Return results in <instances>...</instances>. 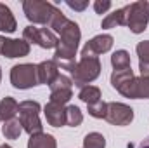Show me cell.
Masks as SVG:
<instances>
[{"label":"cell","instance_id":"6da1fadb","mask_svg":"<svg viewBox=\"0 0 149 148\" xmlns=\"http://www.w3.org/2000/svg\"><path fill=\"white\" fill-rule=\"evenodd\" d=\"M61 68L66 70L68 75H71V80L76 87L83 89L88 82H92L99 77L101 61H99V58H81L78 63H74V61L61 63Z\"/></svg>","mask_w":149,"mask_h":148},{"label":"cell","instance_id":"7a4b0ae2","mask_svg":"<svg viewBox=\"0 0 149 148\" xmlns=\"http://www.w3.org/2000/svg\"><path fill=\"white\" fill-rule=\"evenodd\" d=\"M80 28L78 25L68 19V23L64 25V28L59 32L57 38V45H56V54H54V61H73L76 49H78V42H80Z\"/></svg>","mask_w":149,"mask_h":148},{"label":"cell","instance_id":"3957f363","mask_svg":"<svg viewBox=\"0 0 149 148\" xmlns=\"http://www.w3.org/2000/svg\"><path fill=\"white\" fill-rule=\"evenodd\" d=\"M23 11L26 18L35 23V25H50L54 14L57 12V7L49 4V2H40V0H24L23 2Z\"/></svg>","mask_w":149,"mask_h":148},{"label":"cell","instance_id":"277c9868","mask_svg":"<svg viewBox=\"0 0 149 148\" xmlns=\"http://www.w3.org/2000/svg\"><path fill=\"white\" fill-rule=\"evenodd\" d=\"M38 111H40V105L37 101H23L19 103V124L23 127V131H26L30 136H35L42 132V122H40V117H38Z\"/></svg>","mask_w":149,"mask_h":148},{"label":"cell","instance_id":"5b68a950","mask_svg":"<svg viewBox=\"0 0 149 148\" xmlns=\"http://www.w3.org/2000/svg\"><path fill=\"white\" fill-rule=\"evenodd\" d=\"M149 23V4L141 0L127 5V26L132 33H142Z\"/></svg>","mask_w":149,"mask_h":148},{"label":"cell","instance_id":"8992f818","mask_svg":"<svg viewBox=\"0 0 149 148\" xmlns=\"http://www.w3.org/2000/svg\"><path fill=\"white\" fill-rule=\"evenodd\" d=\"M10 82L16 89H31L38 85V70L37 65H16L10 70Z\"/></svg>","mask_w":149,"mask_h":148},{"label":"cell","instance_id":"52a82bcc","mask_svg":"<svg viewBox=\"0 0 149 148\" xmlns=\"http://www.w3.org/2000/svg\"><path fill=\"white\" fill-rule=\"evenodd\" d=\"M23 40L28 44H37L43 49H52L57 45V38L54 35L52 30L49 28H37V26H26L23 32Z\"/></svg>","mask_w":149,"mask_h":148},{"label":"cell","instance_id":"ba28073f","mask_svg":"<svg viewBox=\"0 0 149 148\" xmlns=\"http://www.w3.org/2000/svg\"><path fill=\"white\" fill-rule=\"evenodd\" d=\"M50 87V101L57 105H64L73 96V80L68 75H61L49 85Z\"/></svg>","mask_w":149,"mask_h":148},{"label":"cell","instance_id":"9c48e42d","mask_svg":"<svg viewBox=\"0 0 149 148\" xmlns=\"http://www.w3.org/2000/svg\"><path fill=\"white\" fill-rule=\"evenodd\" d=\"M106 120L113 125H128L134 120V110L123 103H108Z\"/></svg>","mask_w":149,"mask_h":148},{"label":"cell","instance_id":"30bf717a","mask_svg":"<svg viewBox=\"0 0 149 148\" xmlns=\"http://www.w3.org/2000/svg\"><path fill=\"white\" fill-rule=\"evenodd\" d=\"M118 92H121L127 98H135V99L148 98L149 99V77H134L123 87H120Z\"/></svg>","mask_w":149,"mask_h":148},{"label":"cell","instance_id":"8fae6325","mask_svg":"<svg viewBox=\"0 0 149 148\" xmlns=\"http://www.w3.org/2000/svg\"><path fill=\"white\" fill-rule=\"evenodd\" d=\"M113 47L111 35H97L92 40H88L81 49V58H99L101 54L108 52Z\"/></svg>","mask_w":149,"mask_h":148},{"label":"cell","instance_id":"7c38bea8","mask_svg":"<svg viewBox=\"0 0 149 148\" xmlns=\"http://www.w3.org/2000/svg\"><path fill=\"white\" fill-rule=\"evenodd\" d=\"M0 54H3L7 58H23V56H28L30 54V44L26 40H19V38H3Z\"/></svg>","mask_w":149,"mask_h":148},{"label":"cell","instance_id":"4fadbf2b","mask_svg":"<svg viewBox=\"0 0 149 148\" xmlns=\"http://www.w3.org/2000/svg\"><path fill=\"white\" fill-rule=\"evenodd\" d=\"M45 118L47 122L52 125V127H61V125H66V108L64 105H57V103H52L49 101L45 105Z\"/></svg>","mask_w":149,"mask_h":148},{"label":"cell","instance_id":"5bb4252c","mask_svg":"<svg viewBox=\"0 0 149 148\" xmlns=\"http://www.w3.org/2000/svg\"><path fill=\"white\" fill-rule=\"evenodd\" d=\"M37 70H38V82H40V84L50 85V84L59 77V65H57V61H54V59L42 61L40 65H37Z\"/></svg>","mask_w":149,"mask_h":148},{"label":"cell","instance_id":"9a60e30c","mask_svg":"<svg viewBox=\"0 0 149 148\" xmlns=\"http://www.w3.org/2000/svg\"><path fill=\"white\" fill-rule=\"evenodd\" d=\"M17 28V23L10 12V9L5 4H0V32L5 33H14Z\"/></svg>","mask_w":149,"mask_h":148},{"label":"cell","instance_id":"2e32d148","mask_svg":"<svg viewBox=\"0 0 149 148\" xmlns=\"http://www.w3.org/2000/svg\"><path fill=\"white\" fill-rule=\"evenodd\" d=\"M17 110H19V103L14 98H10V96L3 98L0 101V122H7V120L14 118Z\"/></svg>","mask_w":149,"mask_h":148},{"label":"cell","instance_id":"e0dca14e","mask_svg":"<svg viewBox=\"0 0 149 148\" xmlns=\"http://www.w3.org/2000/svg\"><path fill=\"white\" fill-rule=\"evenodd\" d=\"M125 23H127V5L114 11L113 14H108L102 19V28H116V26H121Z\"/></svg>","mask_w":149,"mask_h":148},{"label":"cell","instance_id":"ac0fdd59","mask_svg":"<svg viewBox=\"0 0 149 148\" xmlns=\"http://www.w3.org/2000/svg\"><path fill=\"white\" fill-rule=\"evenodd\" d=\"M28 148H57V143H56L54 136L40 132V134H35V136H30Z\"/></svg>","mask_w":149,"mask_h":148},{"label":"cell","instance_id":"d6986e66","mask_svg":"<svg viewBox=\"0 0 149 148\" xmlns=\"http://www.w3.org/2000/svg\"><path fill=\"white\" fill-rule=\"evenodd\" d=\"M21 132H23V127L17 118H10V120L3 122V125H2V134L7 140H17L21 136Z\"/></svg>","mask_w":149,"mask_h":148},{"label":"cell","instance_id":"ffe728a7","mask_svg":"<svg viewBox=\"0 0 149 148\" xmlns=\"http://www.w3.org/2000/svg\"><path fill=\"white\" fill-rule=\"evenodd\" d=\"M134 78V72L132 68H125V70H113L111 73V85L118 91L120 87H123L128 80Z\"/></svg>","mask_w":149,"mask_h":148},{"label":"cell","instance_id":"44dd1931","mask_svg":"<svg viewBox=\"0 0 149 148\" xmlns=\"http://www.w3.org/2000/svg\"><path fill=\"white\" fill-rule=\"evenodd\" d=\"M78 98H80L81 101H85L87 106H88V105H94V103L101 101V89H99V87H94V85H85V87L80 91Z\"/></svg>","mask_w":149,"mask_h":148},{"label":"cell","instance_id":"7402d4cb","mask_svg":"<svg viewBox=\"0 0 149 148\" xmlns=\"http://www.w3.org/2000/svg\"><path fill=\"white\" fill-rule=\"evenodd\" d=\"M111 65L114 70H125V68H130V54L123 49L116 51L111 56Z\"/></svg>","mask_w":149,"mask_h":148},{"label":"cell","instance_id":"603a6c76","mask_svg":"<svg viewBox=\"0 0 149 148\" xmlns=\"http://www.w3.org/2000/svg\"><path fill=\"white\" fill-rule=\"evenodd\" d=\"M104 147H106V140L99 132H88L83 140V148H104Z\"/></svg>","mask_w":149,"mask_h":148},{"label":"cell","instance_id":"cb8c5ba5","mask_svg":"<svg viewBox=\"0 0 149 148\" xmlns=\"http://www.w3.org/2000/svg\"><path fill=\"white\" fill-rule=\"evenodd\" d=\"M81 120H83V115H81V111L78 106H68L66 108V125H71V127H78L80 124H81Z\"/></svg>","mask_w":149,"mask_h":148},{"label":"cell","instance_id":"d4e9b609","mask_svg":"<svg viewBox=\"0 0 149 148\" xmlns=\"http://www.w3.org/2000/svg\"><path fill=\"white\" fill-rule=\"evenodd\" d=\"M106 111H108V103H104L102 99L94 105H88V115L94 118H106Z\"/></svg>","mask_w":149,"mask_h":148},{"label":"cell","instance_id":"484cf974","mask_svg":"<svg viewBox=\"0 0 149 148\" xmlns=\"http://www.w3.org/2000/svg\"><path fill=\"white\" fill-rule=\"evenodd\" d=\"M137 54H139V65L149 66V40L137 44Z\"/></svg>","mask_w":149,"mask_h":148},{"label":"cell","instance_id":"4316f807","mask_svg":"<svg viewBox=\"0 0 149 148\" xmlns=\"http://www.w3.org/2000/svg\"><path fill=\"white\" fill-rule=\"evenodd\" d=\"M111 9V2L109 0H95L94 2V11L97 14H104Z\"/></svg>","mask_w":149,"mask_h":148},{"label":"cell","instance_id":"83f0119b","mask_svg":"<svg viewBox=\"0 0 149 148\" xmlns=\"http://www.w3.org/2000/svg\"><path fill=\"white\" fill-rule=\"evenodd\" d=\"M66 5H68V7H71L73 11H80V12H81V11H85V9L88 7V2H87V0H74V2L68 0V2H66Z\"/></svg>","mask_w":149,"mask_h":148},{"label":"cell","instance_id":"f1b7e54d","mask_svg":"<svg viewBox=\"0 0 149 148\" xmlns=\"http://www.w3.org/2000/svg\"><path fill=\"white\" fill-rule=\"evenodd\" d=\"M139 148H149V136L142 141V143H141V145H139Z\"/></svg>","mask_w":149,"mask_h":148},{"label":"cell","instance_id":"f546056e","mask_svg":"<svg viewBox=\"0 0 149 148\" xmlns=\"http://www.w3.org/2000/svg\"><path fill=\"white\" fill-rule=\"evenodd\" d=\"M2 44H3V37H0V51H2Z\"/></svg>","mask_w":149,"mask_h":148},{"label":"cell","instance_id":"4dcf8cb0","mask_svg":"<svg viewBox=\"0 0 149 148\" xmlns=\"http://www.w3.org/2000/svg\"><path fill=\"white\" fill-rule=\"evenodd\" d=\"M0 148H12V147H10V145H2Z\"/></svg>","mask_w":149,"mask_h":148},{"label":"cell","instance_id":"1f68e13d","mask_svg":"<svg viewBox=\"0 0 149 148\" xmlns=\"http://www.w3.org/2000/svg\"><path fill=\"white\" fill-rule=\"evenodd\" d=\"M0 80H2V70H0Z\"/></svg>","mask_w":149,"mask_h":148}]
</instances>
